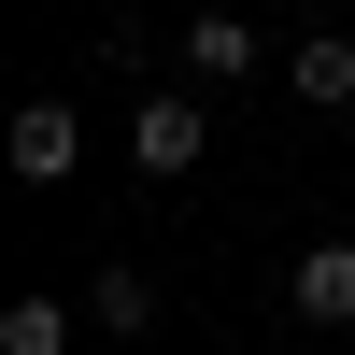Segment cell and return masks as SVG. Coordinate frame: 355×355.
Instances as JSON below:
<instances>
[{"instance_id":"1","label":"cell","mask_w":355,"mask_h":355,"mask_svg":"<svg viewBox=\"0 0 355 355\" xmlns=\"http://www.w3.org/2000/svg\"><path fill=\"white\" fill-rule=\"evenodd\" d=\"M0 171H15V185H71V171H85V114H71V100H15Z\"/></svg>"},{"instance_id":"5","label":"cell","mask_w":355,"mask_h":355,"mask_svg":"<svg viewBox=\"0 0 355 355\" xmlns=\"http://www.w3.org/2000/svg\"><path fill=\"white\" fill-rule=\"evenodd\" d=\"M284 299H299V327H355V242H313Z\"/></svg>"},{"instance_id":"7","label":"cell","mask_w":355,"mask_h":355,"mask_svg":"<svg viewBox=\"0 0 355 355\" xmlns=\"http://www.w3.org/2000/svg\"><path fill=\"white\" fill-rule=\"evenodd\" d=\"M85 313H100L114 341H142V327H157V284H142V270H85Z\"/></svg>"},{"instance_id":"4","label":"cell","mask_w":355,"mask_h":355,"mask_svg":"<svg viewBox=\"0 0 355 355\" xmlns=\"http://www.w3.org/2000/svg\"><path fill=\"white\" fill-rule=\"evenodd\" d=\"M284 85H299V114H341L355 100V43L341 28H299V43H284Z\"/></svg>"},{"instance_id":"3","label":"cell","mask_w":355,"mask_h":355,"mask_svg":"<svg viewBox=\"0 0 355 355\" xmlns=\"http://www.w3.org/2000/svg\"><path fill=\"white\" fill-rule=\"evenodd\" d=\"M256 57H270V43H256V28L227 15V0H214V15H185V85H242Z\"/></svg>"},{"instance_id":"2","label":"cell","mask_w":355,"mask_h":355,"mask_svg":"<svg viewBox=\"0 0 355 355\" xmlns=\"http://www.w3.org/2000/svg\"><path fill=\"white\" fill-rule=\"evenodd\" d=\"M199 100H214V85H157V100L128 114V157L157 171V185H185V171H199Z\"/></svg>"},{"instance_id":"6","label":"cell","mask_w":355,"mask_h":355,"mask_svg":"<svg viewBox=\"0 0 355 355\" xmlns=\"http://www.w3.org/2000/svg\"><path fill=\"white\" fill-rule=\"evenodd\" d=\"M0 355H71V299H43V284L0 299Z\"/></svg>"}]
</instances>
